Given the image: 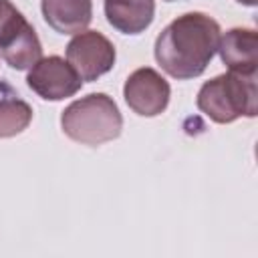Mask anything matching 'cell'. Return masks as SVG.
I'll return each instance as SVG.
<instances>
[{
    "label": "cell",
    "mask_w": 258,
    "mask_h": 258,
    "mask_svg": "<svg viewBox=\"0 0 258 258\" xmlns=\"http://www.w3.org/2000/svg\"><path fill=\"white\" fill-rule=\"evenodd\" d=\"M220 24L204 12H187L171 20L155 40V60L177 81L200 77L220 42Z\"/></svg>",
    "instance_id": "6da1fadb"
},
{
    "label": "cell",
    "mask_w": 258,
    "mask_h": 258,
    "mask_svg": "<svg viewBox=\"0 0 258 258\" xmlns=\"http://www.w3.org/2000/svg\"><path fill=\"white\" fill-rule=\"evenodd\" d=\"M198 109L216 123H232L238 117H256L258 91L256 73H224L202 85L196 99Z\"/></svg>",
    "instance_id": "7a4b0ae2"
},
{
    "label": "cell",
    "mask_w": 258,
    "mask_h": 258,
    "mask_svg": "<svg viewBox=\"0 0 258 258\" xmlns=\"http://www.w3.org/2000/svg\"><path fill=\"white\" fill-rule=\"evenodd\" d=\"M64 135L83 145H101L121 135L123 117L107 93H91L73 101L60 115Z\"/></svg>",
    "instance_id": "3957f363"
},
{
    "label": "cell",
    "mask_w": 258,
    "mask_h": 258,
    "mask_svg": "<svg viewBox=\"0 0 258 258\" xmlns=\"http://www.w3.org/2000/svg\"><path fill=\"white\" fill-rule=\"evenodd\" d=\"M0 52L16 71H26L42 58L36 30L10 0H0Z\"/></svg>",
    "instance_id": "277c9868"
},
{
    "label": "cell",
    "mask_w": 258,
    "mask_h": 258,
    "mask_svg": "<svg viewBox=\"0 0 258 258\" xmlns=\"http://www.w3.org/2000/svg\"><path fill=\"white\" fill-rule=\"evenodd\" d=\"M117 52L113 42L97 32V30H83L73 36L67 44V60L77 71V75L91 83L109 73L115 64Z\"/></svg>",
    "instance_id": "5b68a950"
},
{
    "label": "cell",
    "mask_w": 258,
    "mask_h": 258,
    "mask_svg": "<svg viewBox=\"0 0 258 258\" xmlns=\"http://www.w3.org/2000/svg\"><path fill=\"white\" fill-rule=\"evenodd\" d=\"M26 85L44 101H62L81 91L83 79L62 56H44L30 67Z\"/></svg>",
    "instance_id": "8992f818"
},
{
    "label": "cell",
    "mask_w": 258,
    "mask_h": 258,
    "mask_svg": "<svg viewBox=\"0 0 258 258\" xmlns=\"http://www.w3.org/2000/svg\"><path fill=\"white\" fill-rule=\"evenodd\" d=\"M123 97L133 113L141 117H155L167 109L171 89L155 69L141 67L127 77Z\"/></svg>",
    "instance_id": "52a82bcc"
},
{
    "label": "cell",
    "mask_w": 258,
    "mask_h": 258,
    "mask_svg": "<svg viewBox=\"0 0 258 258\" xmlns=\"http://www.w3.org/2000/svg\"><path fill=\"white\" fill-rule=\"evenodd\" d=\"M218 52L222 62L236 73L254 75L258 71V34L254 28H230L220 36Z\"/></svg>",
    "instance_id": "ba28073f"
},
{
    "label": "cell",
    "mask_w": 258,
    "mask_h": 258,
    "mask_svg": "<svg viewBox=\"0 0 258 258\" xmlns=\"http://www.w3.org/2000/svg\"><path fill=\"white\" fill-rule=\"evenodd\" d=\"M46 24L60 34H79L93 20V0H40Z\"/></svg>",
    "instance_id": "9c48e42d"
},
{
    "label": "cell",
    "mask_w": 258,
    "mask_h": 258,
    "mask_svg": "<svg viewBox=\"0 0 258 258\" xmlns=\"http://www.w3.org/2000/svg\"><path fill=\"white\" fill-rule=\"evenodd\" d=\"M109 24L123 34H139L153 22L155 0H105Z\"/></svg>",
    "instance_id": "30bf717a"
},
{
    "label": "cell",
    "mask_w": 258,
    "mask_h": 258,
    "mask_svg": "<svg viewBox=\"0 0 258 258\" xmlns=\"http://www.w3.org/2000/svg\"><path fill=\"white\" fill-rule=\"evenodd\" d=\"M32 121V107L8 83H0V139L22 133Z\"/></svg>",
    "instance_id": "8fae6325"
},
{
    "label": "cell",
    "mask_w": 258,
    "mask_h": 258,
    "mask_svg": "<svg viewBox=\"0 0 258 258\" xmlns=\"http://www.w3.org/2000/svg\"><path fill=\"white\" fill-rule=\"evenodd\" d=\"M236 2H240V4H244V6H256L258 0H236Z\"/></svg>",
    "instance_id": "7c38bea8"
},
{
    "label": "cell",
    "mask_w": 258,
    "mask_h": 258,
    "mask_svg": "<svg viewBox=\"0 0 258 258\" xmlns=\"http://www.w3.org/2000/svg\"><path fill=\"white\" fill-rule=\"evenodd\" d=\"M165 2H173V0H165Z\"/></svg>",
    "instance_id": "4fadbf2b"
}]
</instances>
